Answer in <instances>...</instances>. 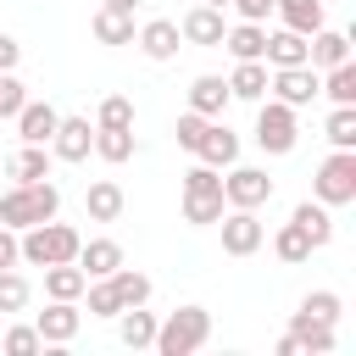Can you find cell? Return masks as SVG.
Here are the masks:
<instances>
[{
  "instance_id": "cell-1",
  "label": "cell",
  "mask_w": 356,
  "mask_h": 356,
  "mask_svg": "<svg viewBox=\"0 0 356 356\" xmlns=\"http://www.w3.org/2000/svg\"><path fill=\"white\" fill-rule=\"evenodd\" d=\"M61 211V189L50 184V178H33V184H11L6 195H0V222L6 228H33V222H50Z\"/></svg>"
},
{
  "instance_id": "cell-2",
  "label": "cell",
  "mask_w": 356,
  "mask_h": 356,
  "mask_svg": "<svg viewBox=\"0 0 356 356\" xmlns=\"http://www.w3.org/2000/svg\"><path fill=\"white\" fill-rule=\"evenodd\" d=\"M17 245H22V261L28 267H56V261H78V228H67V222H33V228H22L17 234Z\"/></svg>"
},
{
  "instance_id": "cell-3",
  "label": "cell",
  "mask_w": 356,
  "mask_h": 356,
  "mask_svg": "<svg viewBox=\"0 0 356 356\" xmlns=\"http://www.w3.org/2000/svg\"><path fill=\"white\" fill-rule=\"evenodd\" d=\"M206 339H211V312L206 306H178V312H167V323H156L150 345L161 356H195Z\"/></svg>"
},
{
  "instance_id": "cell-4",
  "label": "cell",
  "mask_w": 356,
  "mask_h": 356,
  "mask_svg": "<svg viewBox=\"0 0 356 356\" xmlns=\"http://www.w3.org/2000/svg\"><path fill=\"white\" fill-rule=\"evenodd\" d=\"M222 211H228V200H222V178H217V167L195 161V167L184 172V222L211 228Z\"/></svg>"
},
{
  "instance_id": "cell-5",
  "label": "cell",
  "mask_w": 356,
  "mask_h": 356,
  "mask_svg": "<svg viewBox=\"0 0 356 356\" xmlns=\"http://www.w3.org/2000/svg\"><path fill=\"white\" fill-rule=\"evenodd\" d=\"M295 139H300L295 106H284V100H267V95H261V111H256V145H261L267 156H289V150H295Z\"/></svg>"
},
{
  "instance_id": "cell-6",
  "label": "cell",
  "mask_w": 356,
  "mask_h": 356,
  "mask_svg": "<svg viewBox=\"0 0 356 356\" xmlns=\"http://www.w3.org/2000/svg\"><path fill=\"white\" fill-rule=\"evenodd\" d=\"M312 195H317L323 206H350V200H356V150H334V156L317 167Z\"/></svg>"
},
{
  "instance_id": "cell-7",
  "label": "cell",
  "mask_w": 356,
  "mask_h": 356,
  "mask_svg": "<svg viewBox=\"0 0 356 356\" xmlns=\"http://www.w3.org/2000/svg\"><path fill=\"white\" fill-rule=\"evenodd\" d=\"M267 95L284 100V106H295V111L312 106V100H317V67H306V61H300V67H273V72H267Z\"/></svg>"
},
{
  "instance_id": "cell-8",
  "label": "cell",
  "mask_w": 356,
  "mask_h": 356,
  "mask_svg": "<svg viewBox=\"0 0 356 356\" xmlns=\"http://www.w3.org/2000/svg\"><path fill=\"white\" fill-rule=\"evenodd\" d=\"M222 200L228 206H245V211H256V206H267L273 200V178L261 172V167H228V178H222Z\"/></svg>"
},
{
  "instance_id": "cell-9",
  "label": "cell",
  "mask_w": 356,
  "mask_h": 356,
  "mask_svg": "<svg viewBox=\"0 0 356 356\" xmlns=\"http://www.w3.org/2000/svg\"><path fill=\"white\" fill-rule=\"evenodd\" d=\"M217 222H222V250H228V256H256V250H261V239H267L261 217H256V211H245V206H228Z\"/></svg>"
},
{
  "instance_id": "cell-10",
  "label": "cell",
  "mask_w": 356,
  "mask_h": 356,
  "mask_svg": "<svg viewBox=\"0 0 356 356\" xmlns=\"http://www.w3.org/2000/svg\"><path fill=\"white\" fill-rule=\"evenodd\" d=\"M89 150H95V128H89V117H61L56 134H50V156H56V161H83Z\"/></svg>"
},
{
  "instance_id": "cell-11",
  "label": "cell",
  "mask_w": 356,
  "mask_h": 356,
  "mask_svg": "<svg viewBox=\"0 0 356 356\" xmlns=\"http://www.w3.org/2000/svg\"><path fill=\"white\" fill-rule=\"evenodd\" d=\"M195 156H200L206 167H234V161H239V134H234L222 117H211L206 134H200V145H195Z\"/></svg>"
},
{
  "instance_id": "cell-12",
  "label": "cell",
  "mask_w": 356,
  "mask_h": 356,
  "mask_svg": "<svg viewBox=\"0 0 356 356\" xmlns=\"http://www.w3.org/2000/svg\"><path fill=\"white\" fill-rule=\"evenodd\" d=\"M78 323H83L78 300H50V306L33 317V328H39V339H44V345H67V339L78 334Z\"/></svg>"
},
{
  "instance_id": "cell-13",
  "label": "cell",
  "mask_w": 356,
  "mask_h": 356,
  "mask_svg": "<svg viewBox=\"0 0 356 356\" xmlns=\"http://www.w3.org/2000/svg\"><path fill=\"white\" fill-rule=\"evenodd\" d=\"M56 122H61V111H56L50 100H22V111H17V139H22V145H50Z\"/></svg>"
},
{
  "instance_id": "cell-14",
  "label": "cell",
  "mask_w": 356,
  "mask_h": 356,
  "mask_svg": "<svg viewBox=\"0 0 356 356\" xmlns=\"http://www.w3.org/2000/svg\"><path fill=\"white\" fill-rule=\"evenodd\" d=\"M178 33H184L189 44H206V50H217L228 28H222V11H217V6H189V11H184V22H178Z\"/></svg>"
},
{
  "instance_id": "cell-15",
  "label": "cell",
  "mask_w": 356,
  "mask_h": 356,
  "mask_svg": "<svg viewBox=\"0 0 356 356\" xmlns=\"http://www.w3.org/2000/svg\"><path fill=\"white\" fill-rule=\"evenodd\" d=\"M339 61H350V39H345L339 28H317V33H306V67L328 72V67H339Z\"/></svg>"
},
{
  "instance_id": "cell-16",
  "label": "cell",
  "mask_w": 356,
  "mask_h": 356,
  "mask_svg": "<svg viewBox=\"0 0 356 356\" xmlns=\"http://www.w3.org/2000/svg\"><path fill=\"white\" fill-rule=\"evenodd\" d=\"M134 39H139V50H145L150 61H172V56H178V44H184L178 22H167V17H150V22H145Z\"/></svg>"
},
{
  "instance_id": "cell-17",
  "label": "cell",
  "mask_w": 356,
  "mask_h": 356,
  "mask_svg": "<svg viewBox=\"0 0 356 356\" xmlns=\"http://www.w3.org/2000/svg\"><path fill=\"white\" fill-rule=\"evenodd\" d=\"M228 78H217V72H200L195 83H189V111H200V117H222L228 111Z\"/></svg>"
},
{
  "instance_id": "cell-18",
  "label": "cell",
  "mask_w": 356,
  "mask_h": 356,
  "mask_svg": "<svg viewBox=\"0 0 356 356\" xmlns=\"http://www.w3.org/2000/svg\"><path fill=\"white\" fill-rule=\"evenodd\" d=\"M78 267H83L89 278H111V273L122 267V245H117V239H83V245H78Z\"/></svg>"
},
{
  "instance_id": "cell-19",
  "label": "cell",
  "mask_w": 356,
  "mask_h": 356,
  "mask_svg": "<svg viewBox=\"0 0 356 356\" xmlns=\"http://www.w3.org/2000/svg\"><path fill=\"white\" fill-rule=\"evenodd\" d=\"M289 334H295V345H300V356H328L334 345H339V334H334V323H312V317H289Z\"/></svg>"
},
{
  "instance_id": "cell-20",
  "label": "cell",
  "mask_w": 356,
  "mask_h": 356,
  "mask_svg": "<svg viewBox=\"0 0 356 356\" xmlns=\"http://www.w3.org/2000/svg\"><path fill=\"white\" fill-rule=\"evenodd\" d=\"M261 61H267V67H300V61H306V33H295V28H273Z\"/></svg>"
},
{
  "instance_id": "cell-21",
  "label": "cell",
  "mask_w": 356,
  "mask_h": 356,
  "mask_svg": "<svg viewBox=\"0 0 356 356\" xmlns=\"http://www.w3.org/2000/svg\"><path fill=\"white\" fill-rule=\"evenodd\" d=\"M122 206H128V200H122V189H117L111 178H95V184H89V195H83L89 222H117V217H122Z\"/></svg>"
},
{
  "instance_id": "cell-22",
  "label": "cell",
  "mask_w": 356,
  "mask_h": 356,
  "mask_svg": "<svg viewBox=\"0 0 356 356\" xmlns=\"http://www.w3.org/2000/svg\"><path fill=\"white\" fill-rule=\"evenodd\" d=\"M222 44H228L234 61H261V50H267V28H261V22H234V28L222 33Z\"/></svg>"
},
{
  "instance_id": "cell-23",
  "label": "cell",
  "mask_w": 356,
  "mask_h": 356,
  "mask_svg": "<svg viewBox=\"0 0 356 356\" xmlns=\"http://www.w3.org/2000/svg\"><path fill=\"white\" fill-rule=\"evenodd\" d=\"M83 284H89V273H83L78 261H56V267H44V295H50V300H78Z\"/></svg>"
},
{
  "instance_id": "cell-24",
  "label": "cell",
  "mask_w": 356,
  "mask_h": 356,
  "mask_svg": "<svg viewBox=\"0 0 356 356\" xmlns=\"http://www.w3.org/2000/svg\"><path fill=\"white\" fill-rule=\"evenodd\" d=\"M117 339H122L128 350H145V345L156 339V317H150L145 306H122V312H117Z\"/></svg>"
},
{
  "instance_id": "cell-25",
  "label": "cell",
  "mask_w": 356,
  "mask_h": 356,
  "mask_svg": "<svg viewBox=\"0 0 356 356\" xmlns=\"http://www.w3.org/2000/svg\"><path fill=\"white\" fill-rule=\"evenodd\" d=\"M6 178H11V184H33V178H50V150H44V145H22V150L6 161Z\"/></svg>"
},
{
  "instance_id": "cell-26",
  "label": "cell",
  "mask_w": 356,
  "mask_h": 356,
  "mask_svg": "<svg viewBox=\"0 0 356 356\" xmlns=\"http://www.w3.org/2000/svg\"><path fill=\"white\" fill-rule=\"evenodd\" d=\"M289 222H300V228H306V239H312V250H323V245L334 239V217H328V206H323V200H300Z\"/></svg>"
},
{
  "instance_id": "cell-27",
  "label": "cell",
  "mask_w": 356,
  "mask_h": 356,
  "mask_svg": "<svg viewBox=\"0 0 356 356\" xmlns=\"http://www.w3.org/2000/svg\"><path fill=\"white\" fill-rule=\"evenodd\" d=\"M278 22L295 28V33H317L323 28V0H273Z\"/></svg>"
},
{
  "instance_id": "cell-28",
  "label": "cell",
  "mask_w": 356,
  "mask_h": 356,
  "mask_svg": "<svg viewBox=\"0 0 356 356\" xmlns=\"http://www.w3.org/2000/svg\"><path fill=\"white\" fill-rule=\"evenodd\" d=\"M228 95L234 100H261L267 95V61H239L228 72Z\"/></svg>"
},
{
  "instance_id": "cell-29",
  "label": "cell",
  "mask_w": 356,
  "mask_h": 356,
  "mask_svg": "<svg viewBox=\"0 0 356 356\" xmlns=\"http://www.w3.org/2000/svg\"><path fill=\"white\" fill-rule=\"evenodd\" d=\"M95 39H100V44H134V17L100 6V11H95Z\"/></svg>"
},
{
  "instance_id": "cell-30",
  "label": "cell",
  "mask_w": 356,
  "mask_h": 356,
  "mask_svg": "<svg viewBox=\"0 0 356 356\" xmlns=\"http://www.w3.org/2000/svg\"><path fill=\"white\" fill-rule=\"evenodd\" d=\"M273 250H278V261H289V267L312 261V239H306V228H300V222H284V228L273 234Z\"/></svg>"
},
{
  "instance_id": "cell-31",
  "label": "cell",
  "mask_w": 356,
  "mask_h": 356,
  "mask_svg": "<svg viewBox=\"0 0 356 356\" xmlns=\"http://www.w3.org/2000/svg\"><path fill=\"white\" fill-rule=\"evenodd\" d=\"M95 156L100 161H128L134 156V128H95Z\"/></svg>"
},
{
  "instance_id": "cell-32",
  "label": "cell",
  "mask_w": 356,
  "mask_h": 356,
  "mask_svg": "<svg viewBox=\"0 0 356 356\" xmlns=\"http://www.w3.org/2000/svg\"><path fill=\"white\" fill-rule=\"evenodd\" d=\"M111 289H117L122 306H145V300H150V278L134 273V267H117V273H111Z\"/></svg>"
},
{
  "instance_id": "cell-33",
  "label": "cell",
  "mask_w": 356,
  "mask_h": 356,
  "mask_svg": "<svg viewBox=\"0 0 356 356\" xmlns=\"http://www.w3.org/2000/svg\"><path fill=\"white\" fill-rule=\"evenodd\" d=\"M328 145L334 150H356V106H334V117H328Z\"/></svg>"
},
{
  "instance_id": "cell-34",
  "label": "cell",
  "mask_w": 356,
  "mask_h": 356,
  "mask_svg": "<svg viewBox=\"0 0 356 356\" xmlns=\"http://www.w3.org/2000/svg\"><path fill=\"white\" fill-rule=\"evenodd\" d=\"M83 300H89V317H117V312H122L111 278H89V284H83Z\"/></svg>"
},
{
  "instance_id": "cell-35",
  "label": "cell",
  "mask_w": 356,
  "mask_h": 356,
  "mask_svg": "<svg viewBox=\"0 0 356 356\" xmlns=\"http://www.w3.org/2000/svg\"><path fill=\"white\" fill-rule=\"evenodd\" d=\"M339 312H345V300L334 289H312L300 300V317H312V323H339Z\"/></svg>"
},
{
  "instance_id": "cell-36",
  "label": "cell",
  "mask_w": 356,
  "mask_h": 356,
  "mask_svg": "<svg viewBox=\"0 0 356 356\" xmlns=\"http://www.w3.org/2000/svg\"><path fill=\"white\" fill-rule=\"evenodd\" d=\"M95 128H134V100L128 95H106L95 111Z\"/></svg>"
},
{
  "instance_id": "cell-37",
  "label": "cell",
  "mask_w": 356,
  "mask_h": 356,
  "mask_svg": "<svg viewBox=\"0 0 356 356\" xmlns=\"http://www.w3.org/2000/svg\"><path fill=\"white\" fill-rule=\"evenodd\" d=\"M28 306V278L17 267H0V312H22Z\"/></svg>"
},
{
  "instance_id": "cell-38",
  "label": "cell",
  "mask_w": 356,
  "mask_h": 356,
  "mask_svg": "<svg viewBox=\"0 0 356 356\" xmlns=\"http://www.w3.org/2000/svg\"><path fill=\"white\" fill-rule=\"evenodd\" d=\"M0 350L6 356H33V350H44V339H39V328H6Z\"/></svg>"
},
{
  "instance_id": "cell-39",
  "label": "cell",
  "mask_w": 356,
  "mask_h": 356,
  "mask_svg": "<svg viewBox=\"0 0 356 356\" xmlns=\"http://www.w3.org/2000/svg\"><path fill=\"white\" fill-rule=\"evenodd\" d=\"M22 100H28L22 78H17V72H0V117H17V111H22Z\"/></svg>"
},
{
  "instance_id": "cell-40",
  "label": "cell",
  "mask_w": 356,
  "mask_h": 356,
  "mask_svg": "<svg viewBox=\"0 0 356 356\" xmlns=\"http://www.w3.org/2000/svg\"><path fill=\"white\" fill-rule=\"evenodd\" d=\"M206 122H211V117H200V111H184V117H178V128H172V134H178V145H184L189 156H195V145H200Z\"/></svg>"
},
{
  "instance_id": "cell-41",
  "label": "cell",
  "mask_w": 356,
  "mask_h": 356,
  "mask_svg": "<svg viewBox=\"0 0 356 356\" xmlns=\"http://www.w3.org/2000/svg\"><path fill=\"white\" fill-rule=\"evenodd\" d=\"M234 11H239V22H267V11H273V0H228Z\"/></svg>"
},
{
  "instance_id": "cell-42",
  "label": "cell",
  "mask_w": 356,
  "mask_h": 356,
  "mask_svg": "<svg viewBox=\"0 0 356 356\" xmlns=\"http://www.w3.org/2000/svg\"><path fill=\"white\" fill-rule=\"evenodd\" d=\"M22 261V245H17V228L0 222V267H17Z\"/></svg>"
},
{
  "instance_id": "cell-43",
  "label": "cell",
  "mask_w": 356,
  "mask_h": 356,
  "mask_svg": "<svg viewBox=\"0 0 356 356\" xmlns=\"http://www.w3.org/2000/svg\"><path fill=\"white\" fill-rule=\"evenodd\" d=\"M17 61H22V44L11 33H0V72H17Z\"/></svg>"
},
{
  "instance_id": "cell-44",
  "label": "cell",
  "mask_w": 356,
  "mask_h": 356,
  "mask_svg": "<svg viewBox=\"0 0 356 356\" xmlns=\"http://www.w3.org/2000/svg\"><path fill=\"white\" fill-rule=\"evenodd\" d=\"M100 6H111V11H128V17H134V6H139V0H100Z\"/></svg>"
},
{
  "instance_id": "cell-45",
  "label": "cell",
  "mask_w": 356,
  "mask_h": 356,
  "mask_svg": "<svg viewBox=\"0 0 356 356\" xmlns=\"http://www.w3.org/2000/svg\"><path fill=\"white\" fill-rule=\"evenodd\" d=\"M200 6H217V11H222V6H228V0H200Z\"/></svg>"
}]
</instances>
